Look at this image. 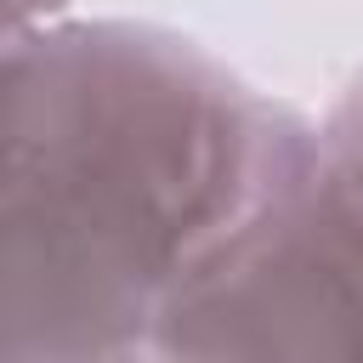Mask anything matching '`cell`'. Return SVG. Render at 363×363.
Returning a JSON list of instances; mask_svg holds the SVG:
<instances>
[{
  "mask_svg": "<svg viewBox=\"0 0 363 363\" xmlns=\"http://www.w3.org/2000/svg\"><path fill=\"white\" fill-rule=\"evenodd\" d=\"M6 363L147 346L176 278L323 130L199 40L130 17L6 34Z\"/></svg>",
  "mask_w": 363,
  "mask_h": 363,
  "instance_id": "obj_1",
  "label": "cell"
},
{
  "mask_svg": "<svg viewBox=\"0 0 363 363\" xmlns=\"http://www.w3.org/2000/svg\"><path fill=\"white\" fill-rule=\"evenodd\" d=\"M159 363H363V187L306 153L164 295Z\"/></svg>",
  "mask_w": 363,
  "mask_h": 363,
  "instance_id": "obj_2",
  "label": "cell"
},
{
  "mask_svg": "<svg viewBox=\"0 0 363 363\" xmlns=\"http://www.w3.org/2000/svg\"><path fill=\"white\" fill-rule=\"evenodd\" d=\"M318 130H323V153L363 187V68H357L352 85L335 96V108L318 119Z\"/></svg>",
  "mask_w": 363,
  "mask_h": 363,
  "instance_id": "obj_3",
  "label": "cell"
},
{
  "mask_svg": "<svg viewBox=\"0 0 363 363\" xmlns=\"http://www.w3.org/2000/svg\"><path fill=\"white\" fill-rule=\"evenodd\" d=\"M68 0H6V34H28L45 23H62Z\"/></svg>",
  "mask_w": 363,
  "mask_h": 363,
  "instance_id": "obj_4",
  "label": "cell"
},
{
  "mask_svg": "<svg viewBox=\"0 0 363 363\" xmlns=\"http://www.w3.org/2000/svg\"><path fill=\"white\" fill-rule=\"evenodd\" d=\"M108 363H159L147 346H136V352H119V357H108Z\"/></svg>",
  "mask_w": 363,
  "mask_h": 363,
  "instance_id": "obj_5",
  "label": "cell"
}]
</instances>
